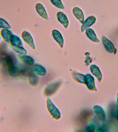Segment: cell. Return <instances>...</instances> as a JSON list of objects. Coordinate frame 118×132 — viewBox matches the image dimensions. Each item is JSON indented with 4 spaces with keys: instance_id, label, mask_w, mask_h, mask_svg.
<instances>
[{
    "instance_id": "2e32d148",
    "label": "cell",
    "mask_w": 118,
    "mask_h": 132,
    "mask_svg": "<svg viewBox=\"0 0 118 132\" xmlns=\"http://www.w3.org/2000/svg\"><path fill=\"white\" fill-rule=\"evenodd\" d=\"M93 111L96 115L101 120H104L105 118V112L100 106H95L93 107Z\"/></svg>"
},
{
    "instance_id": "603a6c76",
    "label": "cell",
    "mask_w": 118,
    "mask_h": 132,
    "mask_svg": "<svg viewBox=\"0 0 118 132\" xmlns=\"http://www.w3.org/2000/svg\"><path fill=\"white\" fill-rule=\"evenodd\" d=\"M52 4L60 9H64V6L62 3V0H50Z\"/></svg>"
},
{
    "instance_id": "7c38bea8",
    "label": "cell",
    "mask_w": 118,
    "mask_h": 132,
    "mask_svg": "<svg viewBox=\"0 0 118 132\" xmlns=\"http://www.w3.org/2000/svg\"><path fill=\"white\" fill-rule=\"evenodd\" d=\"M86 34L88 38L93 42L95 43L100 42V40L97 38L95 32L92 29H87L86 30Z\"/></svg>"
},
{
    "instance_id": "52a82bcc",
    "label": "cell",
    "mask_w": 118,
    "mask_h": 132,
    "mask_svg": "<svg viewBox=\"0 0 118 132\" xmlns=\"http://www.w3.org/2000/svg\"><path fill=\"white\" fill-rule=\"evenodd\" d=\"M35 8L37 13L44 19H48V15L44 6L40 3H37L35 6Z\"/></svg>"
},
{
    "instance_id": "4dcf8cb0",
    "label": "cell",
    "mask_w": 118,
    "mask_h": 132,
    "mask_svg": "<svg viewBox=\"0 0 118 132\" xmlns=\"http://www.w3.org/2000/svg\"><path fill=\"white\" fill-rule=\"evenodd\" d=\"M1 62V60H0V62Z\"/></svg>"
},
{
    "instance_id": "30bf717a",
    "label": "cell",
    "mask_w": 118,
    "mask_h": 132,
    "mask_svg": "<svg viewBox=\"0 0 118 132\" xmlns=\"http://www.w3.org/2000/svg\"><path fill=\"white\" fill-rule=\"evenodd\" d=\"M52 35L54 39L56 40L61 48H63L64 44V40L61 33L58 30H54L52 31Z\"/></svg>"
},
{
    "instance_id": "8fae6325",
    "label": "cell",
    "mask_w": 118,
    "mask_h": 132,
    "mask_svg": "<svg viewBox=\"0 0 118 132\" xmlns=\"http://www.w3.org/2000/svg\"><path fill=\"white\" fill-rule=\"evenodd\" d=\"M85 83L87 86L88 88L91 90H95V82L94 78L90 74H87L85 75Z\"/></svg>"
},
{
    "instance_id": "5bb4252c",
    "label": "cell",
    "mask_w": 118,
    "mask_h": 132,
    "mask_svg": "<svg viewBox=\"0 0 118 132\" xmlns=\"http://www.w3.org/2000/svg\"><path fill=\"white\" fill-rule=\"evenodd\" d=\"M90 70L92 74L97 77L98 81H101L102 76L99 68L95 65H92L90 67Z\"/></svg>"
},
{
    "instance_id": "44dd1931",
    "label": "cell",
    "mask_w": 118,
    "mask_h": 132,
    "mask_svg": "<svg viewBox=\"0 0 118 132\" xmlns=\"http://www.w3.org/2000/svg\"><path fill=\"white\" fill-rule=\"evenodd\" d=\"M11 48L16 53L20 55H26L27 51L23 46H11Z\"/></svg>"
},
{
    "instance_id": "4316f807",
    "label": "cell",
    "mask_w": 118,
    "mask_h": 132,
    "mask_svg": "<svg viewBox=\"0 0 118 132\" xmlns=\"http://www.w3.org/2000/svg\"><path fill=\"white\" fill-rule=\"evenodd\" d=\"M95 126L93 124H91L86 127V131L87 132H93L95 130Z\"/></svg>"
},
{
    "instance_id": "83f0119b",
    "label": "cell",
    "mask_w": 118,
    "mask_h": 132,
    "mask_svg": "<svg viewBox=\"0 0 118 132\" xmlns=\"http://www.w3.org/2000/svg\"><path fill=\"white\" fill-rule=\"evenodd\" d=\"M6 46L5 44L0 45V56L6 52Z\"/></svg>"
},
{
    "instance_id": "d6986e66",
    "label": "cell",
    "mask_w": 118,
    "mask_h": 132,
    "mask_svg": "<svg viewBox=\"0 0 118 132\" xmlns=\"http://www.w3.org/2000/svg\"><path fill=\"white\" fill-rule=\"evenodd\" d=\"M19 57L22 62L27 64L32 65L34 63V59L31 56L26 55H20L19 56Z\"/></svg>"
},
{
    "instance_id": "cb8c5ba5",
    "label": "cell",
    "mask_w": 118,
    "mask_h": 132,
    "mask_svg": "<svg viewBox=\"0 0 118 132\" xmlns=\"http://www.w3.org/2000/svg\"><path fill=\"white\" fill-rule=\"evenodd\" d=\"M89 112L86 110H83L79 114V119L81 121H84L86 120L89 116Z\"/></svg>"
},
{
    "instance_id": "9a60e30c",
    "label": "cell",
    "mask_w": 118,
    "mask_h": 132,
    "mask_svg": "<svg viewBox=\"0 0 118 132\" xmlns=\"http://www.w3.org/2000/svg\"><path fill=\"white\" fill-rule=\"evenodd\" d=\"M1 37L3 40L7 42H9L11 35L13 34L12 31L9 29H3L1 31Z\"/></svg>"
},
{
    "instance_id": "3957f363",
    "label": "cell",
    "mask_w": 118,
    "mask_h": 132,
    "mask_svg": "<svg viewBox=\"0 0 118 132\" xmlns=\"http://www.w3.org/2000/svg\"><path fill=\"white\" fill-rule=\"evenodd\" d=\"M47 106L48 111L54 118L58 119L61 118V112L49 98L47 99Z\"/></svg>"
},
{
    "instance_id": "484cf974",
    "label": "cell",
    "mask_w": 118,
    "mask_h": 132,
    "mask_svg": "<svg viewBox=\"0 0 118 132\" xmlns=\"http://www.w3.org/2000/svg\"><path fill=\"white\" fill-rule=\"evenodd\" d=\"M112 114L116 119L118 120V107L116 106L112 110Z\"/></svg>"
},
{
    "instance_id": "ac0fdd59",
    "label": "cell",
    "mask_w": 118,
    "mask_h": 132,
    "mask_svg": "<svg viewBox=\"0 0 118 132\" xmlns=\"http://www.w3.org/2000/svg\"><path fill=\"white\" fill-rule=\"evenodd\" d=\"M8 73L9 75L12 77L18 76L21 74V68L15 65L8 69Z\"/></svg>"
},
{
    "instance_id": "ba28073f",
    "label": "cell",
    "mask_w": 118,
    "mask_h": 132,
    "mask_svg": "<svg viewBox=\"0 0 118 132\" xmlns=\"http://www.w3.org/2000/svg\"><path fill=\"white\" fill-rule=\"evenodd\" d=\"M72 12L80 22L82 24L85 21V17L82 10L78 7H75L72 9Z\"/></svg>"
},
{
    "instance_id": "7402d4cb",
    "label": "cell",
    "mask_w": 118,
    "mask_h": 132,
    "mask_svg": "<svg viewBox=\"0 0 118 132\" xmlns=\"http://www.w3.org/2000/svg\"><path fill=\"white\" fill-rule=\"evenodd\" d=\"M0 28L3 29H9L11 28V27L7 21L0 17Z\"/></svg>"
},
{
    "instance_id": "f1b7e54d",
    "label": "cell",
    "mask_w": 118,
    "mask_h": 132,
    "mask_svg": "<svg viewBox=\"0 0 118 132\" xmlns=\"http://www.w3.org/2000/svg\"><path fill=\"white\" fill-rule=\"evenodd\" d=\"M97 131L98 132H105L107 131L106 129L103 127L98 128L97 129Z\"/></svg>"
},
{
    "instance_id": "7a4b0ae2",
    "label": "cell",
    "mask_w": 118,
    "mask_h": 132,
    "mask_svg": "<svg viewBox=\"0 0 118 132\" xmlns=\"http://www.w3.org/2000/svg\"><path fill=\"white\" fill-rule=\"evenodd\" d=\"M62 83L61 80H58L49 84L45 89L44 94L48 96L54 94L58 89Z\"/></svg>"
},
{
    "instance_id": "6da1fadb",
    "label": "cell",
    "mask_w": 118,
    "mask_h": 132,
    "mask_svg": "<svg viewBox=\"0 0 118 132\" xmlns=\"http://www.w3.org/2000/svg\"><path fill=\"white\" fill-rule=\"evenodd\" d=\"M1 60L3 62L4 65L8 69L16 65V60L13 55L6 52L1 55Z\"/></svg>"
},
{
    "instance_id": "d4e9b609",
    "label": "cell",
    "mask_w": 118,
    "mask_h": 132,
    "mask_svg": "<svg viewBox=\"0 0 118 132\" xmlns=\"http://www.w3.org/2000/svg\"><path fill=\"white\" fill-rule=\"evenodd\" d=\"M75 76L77 80L78 81H79L81 83H85V75H83L82 74L76 73L75 74Z\"/></svg>"
},
{
    "instance_id": "8992f818",
    "label": "cell",
    "mask_w": 118,
    "mask_h": 132,
    "mask_svg": "<svg viewBox=\"0 0 118 132\" xmlns=\"http://www.w3.org/2000/svg\"><path fill=\"white\" fill-rule=\"evenodd\" d=\"M96 20V17L93 15L89 16L83 23L81 28V31L83 32L86 29L93 25L95 23Z\"/></svg>"
},
{
    "instance_id": "5b68a950",
    "label": "cell",
    "mask_w": 118,
    "mask_h": 132,
    "mask_svg": "<svg viewBox=\"0 0 118 132\" xmlns=\"http://www.w3.org/2000/svg\"><path fill=\"white\" fill-rule=\"evenodd\" d=\"M102 41L106 50L110 53H113L116 49L115 48L113 43L104 36H102Z\"/></svg>"
},
{
    "instance_id": "4fadbf2b",
    "label": "cell",
    "mask_w": 118,
    "mask_h": 132,
    "mask_svg": "<svg viewBox=\"0 0 118 132\" xmlns=\"http://www.w3.org/2000/svg\"><path fill=\"white\" fill-rule=\"evenodd\" d=\"M9 42L11 46H23V43L19 37L16 35L12 34L10 37Z\"/></svg>"
},
{
    "instance_id": "ffe728a7",
    "label": "cell",
    "mask_w": 118,
    "mask_h": 132,
    "mask_svg": "<svg viewBox=\"0 0 118 132\" xmlns=\"http://www.w3.org/2000/svg\"><path fill=\"white\" fill-rule=\"evenodd\" d=\"M29 81L33 86H36L39 81V78L33 72L28 76Z\"/></svg>"
},
{
    "instance_id": "277c9868",
    "label": "cell",
    "mask_w": 118,
    "mask_h": 132,
    "mask_svg": "<svg viewBox=\"0 0 118 132\" xmlns=\"http://www.w3.org/2000/svg\"><path fill=\"white\" fill-rule=\"evenodd\" d=\"M21 37L24 41L33 49H35V46L33 38L29 32L24 31L21 34Z\"/></svg>"
},
{
    "instance_id": "9c48e42d",
    "label": "cell",
    "mask_w": 118,
    "mask_h": 132,
    "mask_svg": "<svg viewBox=\"0 0 118 132\" xmlns=\"http://www.w3.org/2000/svg\"><path fill=\"white\" fill-rule=\"evenodd\" d=\"M58 20L66 28H67L69 25V21L66 14L63 12H58L57 14Z\"/></svg>"
},
{
    "instance_id": "e0dca14e",
    "label": "cell",
    "mask_w": 118,
    "mask_h": 132,
    "mask_svg": "<svg viewBox=\"0 0 118 132\" xmlns=\"http://www.w3.org/2000/svg\"><path fill=\"white\" fill-rule=\"evenodd\" d=\"M32 69L37 74L41 76H44L46 74V71L42 66L38 64H34L32 66Z\"/></svg>"
},
{
    "instance_id": "f546056e",
    "label": "cell",
    "mask_w": 118,
    "mask_h": 132,
    "mask_svg": "<svg viewBox=\"0 0 118 132\" xmlns=\"http://www.w3.org/2000/svg\"><path fill=\"white\" fill-rule=\"evenodd\" d=\"M1 35H0V42H1Z\"/></svg>"
}]
</instances>
